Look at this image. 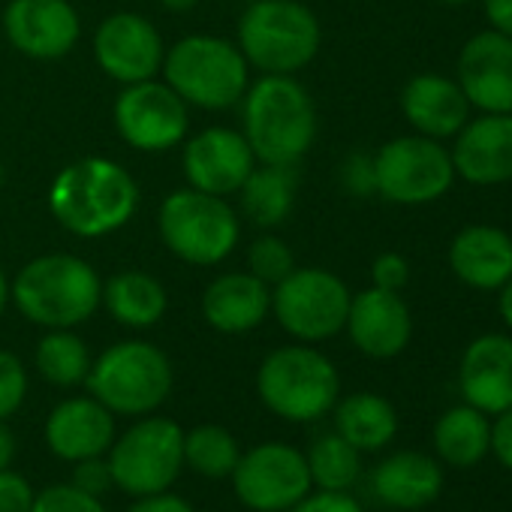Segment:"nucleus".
<instances>
[{
	"label": "nucleus",
	"instance_id": "obj_1",
	"mask_svg": "<svg viewBox=\"0 0 512 512\" xmlns=\"http://www.w3.org/2000/svg\"><path fill=\"white\" fill-rule=\"evenodd\" d=\"M136 202L139 190L130 172L103 157L70 163L64 172H58L49 190V208L55 220L82 238L121 229L133 217Z\"/></svg>",
	"mask_w": 512,
	"mask_h": 512
},
{
	"label": "nucleus",
	"instance_id": "obj_2",
	"mask_svg": "<svg viewBox=\"0 0 512 512\" xmlns=\"http://www.w3.org/2000/svg\"><path fill=\"white\" fill-rule=\"evenodd\" d=\"M317 136L311 94L290 76H263L244 100V139L256 160L296 166Z\"/></svg>",
	"mask_w": 512,
	"mask_h": 512
},
{
	"label": "nucleus",
	"instance_id": "obj_3",
	"mask_svg": "<svg viewBox=\"0 0 512 512\" xmlns=\"http://www.w3.org/2000/svg\"><path fill=\"white\" fill-rule=\"evenodd\" d=\"M10 296L31 323L46 329H73L100 308L103 287L85 260L52 253L19 272Z\"/></svg>",
	"mask_w": 512,
	"mask_h": 512
},
{
	"label": "nucleus",
	"instance_id": "obj_4",
	"mask_svg": "<svg viewBox=\"0 0 512 512\" xmlns=\"http://www.w3.org/2000/svg\"><path fill=\"white\" fill-rule=\"evenodd\" d=\"M260 401L287 422H317L341 398V377L329 356L293 344L269 353L256 371Z\"/></svg>",
	"mask_w": 512,
	"mask_h": 512
},
{
	"label": "nucleus",
	"instance_id": "obj_5",
	"mask_svg": "<svg viewBox=\"0 0 512 512\" xmlns=\"http://www.w3.org/2000/svg\"><path fill=\"white\" fill-rule=\"evenodd\" d=\"M172 365L148 341H121L100 353L88 371V392L115 416H148L172 392Z\"/></svg>",
	"mask_w": 512,
	"mask_h": 512
},
{
	"label": "nucleus",
	"instance_id": "obj_6",
	"mask_svg": "<svg viewBox=\"0 0 512 512\" xmlns=\"http://www.w3.org/2000/svg\"><path fill=\"white\" fill-rule=\"evenodd\" d=\"M238 43L241 55L263 73L287 76L314 61L320 22L296 0H253L238 22Z\"/></svg>",
	"mask_w": 512,
	"mask_h": 512
},
{
	"label": "nucleus",
	"instance_id": "obj_7",
	"mask_svg": "<svg viewBox=\"0 0 512 512\" xmlns=\"http://www.w3.org/2000/svg\"><path fill=\"white\" fill-rule=\"evenodd\" d=\"M112 482L127 497L169 491L184 470V431L166 416H139L106 452Z\"/></svg>",
	"mask_w": 512,
	"mask_h": 512
},
{
	"label": "nucleus",
	"instance_id": "obj_8",
	"mask_svg": "<svg viewBox=\"0 0 512 512\" xmlns=\"http://www.w3.org/2000/svg\"><path fill=\"white\" fill-rule=\"evenodd\" d=\"M169 88L202 109H229L244 97L247 64L241 49L217 37H187L166 58Z\"/></svg>",
	"mask_w": 512,
	"mask_h": 512
},
{
	"label": "nucleus",
	"instance_id": "obj_9",
	"mask_svg": "<svg viewBox=\"0 0 512 512\" xmlns=\"http://www.w3.org/2000/svg\"><path fill=\"white\" fill-rule=\"evenodd\" d=\"M160 235L184 263L214 266L232 253L238 220L220 196L190 187L166 196L160 205Z\"/></svg>",
	"mask_w": 512,
	"mask_h": 512
},
{
	"label": "nucleus",
	"instance_id": "obj_10",
	"mask_svg": "<svg viewBox=\"0 0 512 512\" xmlns=\"http://www.w3.org/2000/svg\"><path fill=\"white\" fill-rule=\"evenodd\" d=\"M229 482L235 500L250 512H287L314 491L305 452L284 440L241 452Z\"/></svg>",
	"mask_w": 512,
	"mask_h": 512
},
{
	"label": "nucleus",
	"instance_id": "obj_11",
	"mask_svg": "<svg viewBox=\"0 0 512 512\" xmlns=\"http://www.w3.org/2000/svg\"><path fill=\"white\" fill-rule=\"evenodd\" d=\"M377 193L395 205H428L449 193L455 166L449 148L428 136H398L374 157Z\"/></svg>",
	"mask_w": 512,
	"mask_h": 512
},
{
	"label": "nucleus",
	"instance_id": "obj_12",
	"mask_svg": "<svg viewBox=\"0 0 512 512\" xmlns=\"http://www.w3.org/2000/svg\"><path fill=\"white\" fill-rule=\"evenodd\" d=\"M347 284L326 269H293L272 293L278 323L299 341H326L347 326Z\"/></svg>",
	"mask_w": 512,
	"mask_h": 512
},
{
	"label": "nucleus",
	"instance_id": "obj_13",
	"mask_svg": "<svg viewBox=\"0 0 512 512\" xmlns=\"http://www.w3.org/2000/svg\"><path fill=\"white\" fill-rule=\"evenodd\" d=\"M115 124L124 142L139 151H166L187 133L184 100L160 82L127 85L115 103Z\"/></svg>",
	"mask_w": 512,
	"mask_h": 512
},
{
	"label": "nucleus",
	"instance_id": "obj_14",
	"mask_svg": "<svg viewBox=\"0 0 512 512\" xmlns=\"http://www.w3.org/2000/svg\"><path fill=\"white\" fill-rule=\"evenodd\" d=\"M455 82L473 109L512 115V37L494 28L473 34L461 46Z\"/></svg>",
	"mask_w": 512,
	"mask_h": 512
},
{
	"label": "nucleus",
	"instance_id": "obj_15",
	"mask_svg": "<svg viewBox=\"0 0 512 512\" xmlns=\"http://www.w3.org/2000/svg\"><path fill=\"white\" fill-rule=\"evenodd\" d=\"M455 178L473 187H497L512 181V115L482 112L452 136Z\"/></svg>",
	"mask_w": 512,
	"mask_h": 512
},
{
	"label": "nucleus",
	"instance_id": "obj_16",
	"mask_svg": "<svg viewBox=\"0 0 512 512\" xmlns=\"http://www.w3.org/2000/svg\"><path fill=\"white\" fill-rule=\"evenodd\" d=\"M94 52L100 67L124 85L151 79L163 64L160 34L148 19L133 13H118L106 19L97 31Z\"/></svg>",
	"mask_w": 512,
	"mask_h": 512
},
{
	"label": "nucleus",
	"instance_id": "obj_17",
	"mask_svg": "<svg viewBox=\"0 0 512 512\" xmlns=\"http://www.w3.org/2000/svg\"><path fill=\"white\" fill-rule=\"evenodd\" d=\"M253 151L244 139V133L211 127L190 139L184 148V175L193 184V190L226 196L241 190L247 175L253 172Z\"/></svg>",
	"mask_w": 512,
	"mask_h": 512
},
{
	"label": "nucleus",
	"instance_id": "obj_18",
	"mask_svg": "<svg viewBox=\"0 0 512 512\" xmlns=\"http://www.w3.org/2000/svg\"><path fill=\"white\" fill-rule=\"evenodd\" d=\"M350 341L371 359H395L413 338L410 308L398 293L371 287L350 299L347 326Z\"/></svg>",
	"mask_w": 512,
	"mask_h": 512
},
{
	"label": "nucleus",
	"instance_id": "obj_19",
	"mask_svg": "<svg viewBox=\"0 0 512 512\" xmlns=\"http://www.w3.org/2000/svg\"><path fill=\"white\" fill-rule=\"evenodd\" d=\"M10 43L28 58H64L79 40V16L67 0H13L4 16Z\"/></svg>",
	"mask_w": 512,
	"mask_h": 512
},
{
	"label": "nucleus",
	"instance_id": "obj_20",
	"mask_svg": "<svg viewBox=\"0 0 512 512\" xmlns=\"http://www.w3.org/2000/svg\"><path fill=\"white\" fill-rule=\"evenodd\" d=\"M115 437V413L106 410L94 395L67 398L46 419V446L67 464L106 455Z\"/></svg>",
	"mask_w": 512,
	"mask_h": 512
},
{
	"label": "nucleus",
	"instance_id": "obj_21",
	"mask_svg": "<svg viewBox=\"0 0 512 512\" xmlns=\"http://www.w3.org/2000/svg\"><path fill=\"white\" fill-rule=\"evenodd\" d=\"M458 386L464 404L497 416L512 407V338L509 335H482L476 338L458 368Z\"/></svg>",
	"mask_w": 512,
	"mask_h": 512
},
{
	"label": "nucleus",
	"instance_id": "obj_22",
	"mask_svg": "<svg viewBox=\"0 0 512 512\" xmlns=\"http://www.w3.org/2000/svg\"><path fill=\"white\" fill-rule=\"evenodd\" d=\"M452 275L482 293H497L512 278V235L500 226L470 223L449 244Z\"/></svg>",
	"mask_w": 512,
	"mask_h": 512
},
{
	"label": "nucleus",
	"instance_id": "obj_23",
	"mask_svg": "<svg viewBox=\"0 0 512 512\" xmlns=\"http://www.w3.org/2000/svg\"><path fill=\"white\" fill-rule=\"evenodd\" d=\"M470 100L461 85L440 73H419L401 91V112L419 136L452 139L470 121Z\"/></svg>",
	"mask_w": 512,
	"mask_h": 512
},
{
	"label": "nucleus",
	"instance_id": "obj_24",
	"mask_svg": "<svg viewBox=\"0 0 512 512\" xmlns=\"http://www.w3.org/2000/svg\"><path fill=\"white\" fill-rule=\"evenodd\" d=\"M371 491L383 506L422 509L443 491V467L425 452H395L371 473Z\"/></svg>",
	"mask_w": 512,
	"mask_h": 512
},
{
	"label": "nucleus",
	"instance_id": "obj_25",
	"mask_svg": "<svg viewBox=\"0 0 512 512\" xmlns=\"http://www.w3.org/2000/svg\"><path fill=\"white\" fill-rule=\"evenodd\" d=\"M272 308L269 284L253 275H223L202 296V314L211 329L241 335L256 329Z\"/></svg>",
	"mask_w": 512,
	"mask_h": 512
},
{
	"label": "nucleus",
	"instance_id": "obj_26",
	"mask_svg": "<svg viewBox=\"0 0 512 512\" xmlns=\"http://www.w3.org/2000/svg\"><path fill=\"white\" fill-rule=\"evenodd\" d=\"M332 413L335 431L359 452H377L389 446L398 434V413L392 401L377 392H353L347 398H338Z\"/></svg>",
	"mask_w": 512,
	"mask_h": 512
},
{
	"label": "nucleus",
	"instance_id": "obj_27",
	"mask_svg": "<svg viewBox=\"0 0 512 512\" xmlns=\"http://www.w3.org/2000/svg\"><path fill=\"white\" fill-rule=\"evenodd\" d=\"M434 449L452 467H473L491 452V422L470 404L449 407L434 425Z\"/></svg>",
	"mask_w": 512,
	"mask_h": 512
},
{
	"label": "nucleus",
	"instance_id": "obj_28",
	"mask_svg": "<svg viewBox=\"0 0 512 512\" xmlns=\"http://www.w3.org/2000/svg\"><path fill=\"white\" fill-rule=\"evenodd\" d=\"M296 166H284V163H263L260 169H253L247 175V181L241 184V205L244 214L260 223V226H278L287 220V214L293 211V199H296Z\"/></svg>",
	"mask_w": 512,
	"mask_h": 512
},
{
	"label": "nucleus",
	"instance_id": "obj_29",
	"mask_svg": "<svg viewBox=\"0 0 512 512\" xmlns=\"http://www.w3.org/2000/svg\"><path fill=\"white\" fill-rule=\"evenodd\" d=\"M103 302L109 314L130 329H148L166 314V290L142 272L115 275L103 287Z\"/></svg>",
	"mask_w": 512,
	"mask_h": 512
},
{
	"label": "nucleus",
	"instance_id": "obj_30",
	"mask_svg": "<svg viewBox=\"0 0 512 512\" xmlns=\"http://www.w3.org/2000/svg\"><path fill=\"white\" fill-rule=\"evenodd\" d=\"M311 482L320 491H350L362 476V452L347 443L338 431L323 434L305 452Z\"/></svg>",
	"mask_w": 512,
	"mask_h": 512
},
{
	"label": "nucleus",
	"instance_id": "obj_31",
	"mask_svg": "<svg viewBox=\"0 0 512 512\" xmlns=\"http://www.w3.org/2000/svg\"><path fill=\"white\" fill-rule=\"evenodd\" d=\"M238 458H241V446L226 428L208 422L184 431V467H190L202 479L211 482L229 479Z\"/></svg>",
	"mask_w": 512,
	"mask_h": 512
},
{
	"label": "nucleus",
	"instance_id": "obj_32",
	"mask_svg": "<svg viewBox=\"0 0 512 512\" xmlns=\"http://www.w3.org/2000/svg\"><path fill=\"white\" fill-rule=\"evenodd\" d=\"M37 371L46 383L70 389L88 380L91 371V353L85 341L67 329H52L37 344Z\"/></svg>",
	"mask_w": 512,
	"mask_h": 512
},
{
	"label": "nucleus",
	"instance_id": "obj_33",
	"mask_svg": "<svg viewBox=\"0 0 512 512\" xmlns=\"http://www.w3.org/2000/svg\"><path fill=\"white\" fill-rule=\"evenodd\" d=\"M296 269L293 263V250L275 238V235H266L260 241H253L250 247V275L260 278L263 284H281L290 272Z\"/></svg>",
	"mask_w": 512,
	"mask_h": 512
},
{
	"label": "nucleus",
	"instance_id": "obj_34",
	"mask_svg": "<svg viewBox=\"0 0 512 512\" xmlns=\"http://www.w3.org/2000/svg\"><path fill=\"white\" fill-rule=\"evenodd\" d=\"M31 512H109L103 497H94L73 482H58L46 485L43 491L34 494Z\"/></svg>",
	"mask_w": 512,
	"mask_h": 512
},
{
	"label": "nucleus",
	"instance_id": "obj_35",
	"mask_svg": "<svg viewBox=\"0 0 512 512\" xmlns=\"http://www.w3.org/2000/svg\"><path fill=\"white\" fill-rule=\"evenodd\" d=\"M28 398V371L22 359L10 350H0V419H10L22 410Z\"/></svg>",
	"mask_w": 512,
	"mask_h": 512
},
{
	"label": "nucleus",
	"instance_id": "obj_36",
	"mask_svg": "<svg viewBox=\"0 0 512 512\" xmlns=\"http://www.w3.org/2000/svg\"><path fill=\"white\" fill-rule=\"evenodd\" d=\"M70 482H73L76 488H82V491L94 494V497H103L106 491H112V488H115L106 455L76 461V464H73V479H70Z\"/></svg>",
	"mask_w": 512,
	"mask_h": 512
},
{
	"label": "nucleus",
	"instance_id": "obj_37",
	"mask_svg": "<svg viewBox=\"0 0 512 512\" xmlns=\"http://www.w3.org/2000/svg\"><path fill=\"white\" fill-rule=\"evenodd\" d=\"M34 488L22 473L0 470V512H31L34 506Z\"/></svg>",
	"mask_w": 512,
	"mask_h": 512
},
{
	"label": "nucleus",
	"instance_id": "obj_38",
	"mask_svg": "<svg viewBox=\"0 0 512 512\" xmlns=\"http://www.w3.org/2000/svg\"><path fill=\"white\" fill-rule=\"evenodd\" d=\"M371 278H374V287L389 290V293H401L410 281V266L401 253H380L371 266Z\"/></svg>",
	"mask_w": 512,
	"mask_h": 512
},
{
	"label": "nucleus",
	"instance_id": "obj_39",
	"mask_svg": "<svg viewBox=\"0 0 512 512\" xmlns=\"http://www.w3.org/2000/svg\"><path fill=\"white\" fill-rule=\"evenodd\" d=\"M287 512H365L350 491H311Z\"/></svg>",
	"mask_w": 512,
	"mask_h": 512
},
{
	"label": "nucleus",
	"instance_id": "obj_40",
	"mask_svg": "<svg viewBox=\"0 0 512 512\" xmlns=\"http://www.w3.org/2000/svg\"><path fill=\"white\" fill-rule=\"evenodd\" d=\"M341 181L350 193L356 196H371L377 193V175H374V157L353 154L341 166Z\"/></svg>",
	"mask_w": 512,
	"mask_h": 512
},
{
	"label": "nucleus",
	"instance_id": "obj_41",
	"mask_svg": "<svg viewBox=\"0 0 512 512\" xmlns=\"http://www.w3.org/2000/svg\"><path fill=\"white\" fill-rule=\"evenodd\" d=\"M127 512H196V509L184 497L172 494V488H169V491H160V494L133 497Z\"/></svg>",
	"mask_w": 512,
	"mask_h": 512
},
{
	"label": "nucleus",
	"instance_id": "obj_42",
	"mask_svg": "<svg viewBox=\"0 0 512 512\" xmlns=\"http://www.w3.org/2000/svg\"><path fill=\"white\" fill-rule=\"evenodd\" d=\"M491 452L503 467L512 470V407L497 413V422H491Z\"/></svg>",
	"mask_w": 512,
	"mask_h": 512
},
{
	"label": "nucleus",
	"instance_id": "obj_43",
	"mask_svg": "<svg viewBox=\"0 0 512 512\" xmlns=\"http://www.w3.org/2000/svg\"><path fill=\"white\" fill-rule=\"evenodd\" d=\"M482 10L494 31L512 37V0H482Z\"/></svg>",
	"mask_w": 512,
	"mask_h": 512
},
{
	"label": "nucleus",
	"instance_id": "obj_44",
	"mask_svg": "<svg viewBox=\"0 0 512 512\" xmlns=\"http://www.w3.org/2000/svg\"><path fill=\"white\" fill-rule=\"evenodd\" d=\"M16 452H19V440L13 434V428L4 419H0V470H10L13 467Z\"/></svg>",
	"mask_w": 512,
	"mask_h": 512
},
{
	"label": "nucleus",
	"instance_id": "obj_45",
	"mask_svg": "<svg viewBox=\"0 0 512 512\" xmlns=\"http://www.w3.org/2000/svg\"><path fill=\"white\" fill-rule=\"evenodd\" d=\"M500 296H497V308H500V317H503V323L512 329V278L497 290Z\"/></svg>",
	"mask_w": 512,
	"mask_h": 512
},
{
	"label": "nucleus",
	"instance_id": "obj_46",
	"mask_svg": "<svg viewBox=\"0 0 512 512\" xmlns=\"http://www.w3.org/2000/svg\"><path fill=\"white\" fill-rule=\"evenodd\" d=\"M163 7L172 10V13H187L196 7V0H163Z\"/></svg>",
	"mask_w": 512,
	"mask_h": 512
},
{
	"label": "nucleus",
	"instance_id": "obj_47",
	"mask_svg": "<svg viewBox=\"0 0 512 512\" xmlns=\"http://www.w3.org/2000/svg\"><path fill=\"white\" fill-rule=\"evenodd\" d=\"M7 299H10V284H7L4 272H0V314H4V308H7Z\"/></svg>",
	"mask_w": 512,
	"mask_h": 512
},
{
	"label": "nucleus",
	"instance_id": "obj_48",
	"mask_svg": "<svg viewBox=\"0 0 512 512\" xmlns=\"http://www.w3.org/2000/svg\"><path fill=\"white\" fill-rule=\"evenodd\" d=\"M437 4H443V7H467V4H473V0H437Z\"/></svg>",
	"mask_w": 512,
	"mask_h": 512
},
{
	"label": "nucleus",
	"instance_id": "obj_49",
	"mask_svg": "<svg viewBox=\"0 0 512 512\" xmlns=\"http://www.w3.org/2000/svg\"><path fill=\"white\" fill-rule=\"evenodd\" d=\"M0 181H4V172H0Z\"/></svg>",
	"mask_w": 512,
	"mask_h": 512
},
{
	"label": "nucleus",
	"instance_id": "obj_50",
	"mask_svg": "<svg viewBox=\"0 0 512 512\" xmlns=\"http://www.w3.org/2000/svg\"><path fill=\"white\" fill-rule=\"evenodd\" d=\"M247 4H253V0H247Z\"/></svg>",
	"mask_w": 512,
	"mask_h": 512
}]
</instances>
